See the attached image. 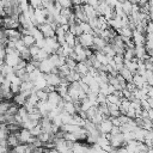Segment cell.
I'll return each mask as SVG.
<instances>
[{
	"mask_svg": "<svg viewBox=\"0 0 153 153\" xmlns=\"http://www.w3.org/2000/svg\"><path fill=\"white\" fill-rule=\"evenodd\" d=\"M78 37V42L79 44L82 47V48H88L93 44V36L91 33H87V32H82L80 36H76Z\"/></svg>",
	"mask_w": 153,
	"mask_h": 153,
	"instance_id": "6da1fadb",
	"label": "cell"
},
{
	"mask_svg": "<svg viewBox=\"0 0 153 153\" xmlns=\"http://www.w3.org/2000/svg\"><path fill=\"white\" fill-rule=\"evenodd\" d=\"M43 78H44V80L47 81L48 85L56 86L60 82V76L57 75V73H51V72L50 73H45V74H43Z\"/></svg>",
	"mask_w": 153,
	"mask_h": 153,
	"instance_id": "7a4b0ae2",
	"label": "cell"
},
{
	"mask_svg": "<svg viewBox=\"0 0 153 153\" xmlns=\"http://www.w3.org/2000/svg\"><path fill=\"white\" fill-rule=\"evenodd\" d=\"M53 63L50 62V60L49 59H44V60H42L41 62H39V66H38V69L43 73V74H45V73H50L51 72V69H53Z\"/></svg>",
	"mask_w": 153,
	"mask_h": 153,
	"instance_id": "3957f363",
	"label": "cell"
},
{
	"mask_svg": "<svg viewBox=\"0 0 153 153\" xmlns=\"http://www.w3.org/2000/svg\"><path fill=\"white\" fill-rule=\"evenodd\" d=\"M47 100L55 108L56 105H57V103L61 100V96L56 92V91H51V92H49L48 93V97H47Z\"/></svg>",
	"mask_w": 153,
	"mask_h": 153,
	"instance_id": "277c9868",
	"label": "cell"
},
{
	"mask_svg": "<svg viewBox=\"0 0 153 153\" xmlns=\"http://www.w3.org/2000/svg\"><path fill=\"white\" fill-rule=\"evenodd\" d=\"M68 31H69L71 33H73L74 36H80V35L82 33V30H81V27H80L79 22H76V23H74V24H72V25H69Z\"/></svg>",
	"mask_w": 153,
	"mask_h": 153,
	"instance_id": "5b68a950",
	"label": "cell"
},
{
	"mask_svg": "<svg viewBox=\"0 0 153 153\" xmlns=\"http://www.w3.org/2000/svg\"><path fill=\"white\" fill-rule=\"evenodd\" d=\"M22 41H23L25 47H30V45L36 43V39L32 35H22Z\"/></svg>",
	"mask_w": 153,
	"mask_h": 153,
	"instance_id": "8992f818",
	"label": "cell"
},
{
	"mask_svg": "<svg viewBox=\"0 0 153 153\" xmlns=\"http://www.w3.org/2000/svg\"><path fill=\"white\" fill-rule=\"evenodd\" d=\"M63 111H66L67 114H71V115H74L76 112V109H75V105L73 104V102H65L63 104Z\"/></svg>",
	"mask_w": 153,
	"mask_h": 153,
	"instance_id": "52a82bcc",
	"label": "cell"
},
{
	"mask_svg": "<svg viewBox=\"0 0 153 153\" xmlns=\"http://www.w3.org/2000/svg\"><path fill=\"white\" fill-rule=\"evenodd\" d=\"M118 73L124 78V80L126 81H131V78H133V73L129 71V69H127L124 66L118 71Z\"/></svg>",
	"mask_w": 153,
	"mask_h": 153,
	"instance_id": "ba28073f",
	"label": "cell"
},
{
	"mask_svg": "<svg viewBox=\"0 0 153 153\" xmlns=\"http://www.w3.org/2000/svg\"><path fill=\"white\" fill-rule=\"evenodd\" d=\"M65 42H66L67 45L74 47V44H75V36H74L73 33H71L69 31H67V32L65 33Z\"/></svg>",
	"mask_w": 153,
	"mask_h": 153,
	"instance_id": "9c48e42d",
	"label": "cell"
},
{
	"mask_svg": "<svg viewBox=\"0 0 153 153\" xmlns=\"http://www.w3.org/2000/svg\"><path fill=\"white\" fill-rule=\"evenodd\" d=\"M19 57L23 59V60H25V61H29L31 59V55H30V51H29V48L27 47L19 51Z\"/></svg>",
	"mask_w": 153,
	"mask_h": 153,
	"instance_id": "30bf717a",
	"label": "cell"
},
{
	"mask_svg": "<svg viewBox=\"0 0 153 153\" xmlns=\"http://www.w3.org/2000/svg\"><path fill=\"white\" fill-rule=\"evenodd\" d=\"M27 2H29V6L32 7L33 10L43 8V6H42V1H41V0H27Z\"/></svg>",
	"mask_w": 153,
	"mask_h": 153,
	"instance_id": "8fae6325",
	"label": "cell"
},
{
	"mask_svg": "<svg viewBox=\"0 0 153 153\" xmlns=\"http://www.w3.org/2000/svg\"><path fill=\"white\" fill-rule=\"evenodd\" d=\"M30 133H31V135H32V136H36V137H37V136L42 133V127L39 126V123H38V124H36L35 127H32V128L30 129Z\"/></svg>",
	"mask_w": 153,
	"mask_h": 153,
	"instance_id": "7c38bea8",
	"label": "cell"
},
{
	"mask_svg": "<svg viewBox=\"0 0 153 153\" xmlns=\"http://www.w3.org/2000/svg\"><path fill=\"white\" fill-rule=\"evenodd\" d=\"M27 48H29V51H30V55L31 56H36L37 53H38V50H39V47L36 43L32 44V45H30V47H27Z\"/></svg>",
	"mask_w": 153,
	"mask_h": 153,
	"instance_id": "4fadbf2b",
	"label": "cell"
},
{
	"mask_svg": "<svg viewBox=\"0 0 153 153\" xmlns=\"http://www.w3.org/2000/svg\"><path fill=\"white\" fill-rule=\"evenodd\" d=\"M59 4L61 5V7H72V1L71 0H57Z\"/></svg>",
	"mask_w": 153,
	"mask_h": 153,
	"instance_id": "5bb4252c",
	"label": "cell"
},
{
	"mask_svg": "<svg viewBox=\"0 0 153 153\" xmlns=\"http://www.w3.org/2000/svg\"><path fill=\"white\" fill-rule=\"evenodd\" d=\"M24 68H25V71H26L27 73H30V72H32L33 69H36V67H35L30 61H27V62H26V65H25V67H24Z\"/></svg>",
	"mask_w": 153,
	"mask_h": 153,
	"instance_id": "9a60e30c",
	"label": "cell"
},
{
	"mask_svg": "<svg viewBox=\"0 0 153 153\" xmlns=\"http://www.w3.org/2000/svg\"><path fill=\"white\" fill-rule=\"evenodd\" d=\"M72 1V6H75V5H80V0H71Z\"/></svg>",
	"mask_w": 153,
	"mask_h": 153,
	"instance_id": "2e32d148",
	"label": "cell"
},
{
	"mask_svg": "<svg viewBox=\"0 0 153 153\" xmlns=\"http://www.w3.org/2000/svg\"><path fill=\"white\" fill-rule=\"evenodd\" d=\"M4 79H5V76H4V75H2L1 73H0V84H1L2 81H4Z\"/></svg>",
	"mask_w": 153,
	"mask_h": 153,
	"instance_id": "e0dca14e",
	"label": "cell"
},
{
	"mask_svg": "<svg viewBox=\"0 0 153 153\" xmlns=\"http://www.w3.org/2000/svg\"><path fill=\"white\" fill-rule=\"evenodd\" d=\"M87 1H88V0H80V4H81V5H84V4H87Z\"/></svg>",
	"mask_w": 153,
	"mask_h": 153,
	"instance_id": "ac0fdd59",
	"label": "cell"
}]
</instances>
